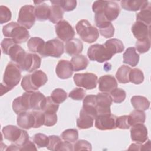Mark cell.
<instances>
[{
  "label": "cell",
  "instance_id": "obj_47",
  "mask_svg": "<svg viewBox=\"0 0 151 151\" xmlns=\"http://www.w3.org/2000/svg\"><path fill=\"white\" fill-rule=\"evenodd\" d=\"M49 137V143L47 148L48 150L57 151L58 147L60 143L61 142V139L58 136L51 135L48 136Z\"/></svg>",
  "mask_w": 151,
  "mask_h": 151
},
{
  "label": "cell",
  "instance_id": "obj_13",
  "mask_svg": "<svg viewBox=\"0 0 151 151\" xmlns=\"http://www.w3.org/2000/svg\"><path fill=\"white\" fill-rule=\"evenodd\" d=\"M30 92L26 91L21 96L18 97L14 100L12 102V109L16 114H18L31 110L29 101Z\"/></svg>",
  "mask_w": 151,
  "mask_h": 151
},
{
  "label": "cell",
  "instance_id": "obj_33",
  "mask_svg": "<svg viewBox=\"0 0 151 151\" xmlns=\"http://www.w3.org/2000/svg\"><path fill=\"white\" fill-rule=\"evenodd\" d=\"M136 21L142 22L148 26L151 23V7L150 3L140 9V11L136 14Z\"/></svg>",
  "mask_w": 151,
  "mask_h": 151
},
{
  "label": "cell",
  "instance_id": "obj_22",
  "mask_svg": "<svg viewBox=\"0 0 151 151\" xmlns=\"http://www.w3.org/2000/svg\"><path fill=\"white\" fill-rule=\"evenodd\" d=\"M96 107V100L95 95H87L84 98L81 109L91 115L94 119L97 116Z\"/></svg>",
  "mask_w": 151,
  "mask_h": 151
},
{
  "label": "cell",
  "instance_id": "obj_15",
  "mask_svg": "<svg viewBox=\"0 0 151 151\" xmlns=\"http://www.w3.org/2000/svg\"><path fill=\"white\" fill-rule=\"evenodd\" d=\"M99 89L103 93H110L117 88V83L116 78L111 75H104L98 80Z\"/></svg>",
  "mask_w": 151,
  "mask_h": 151
},
{
  "label": "cell",
  "instance_id": "obj_3",
  "mask_svg": "<svg viewBox=\"0 0 151 151\" xmlns=\"http://www.w3.org/2000/svg\"><path fill=\"white\" fill-rule=\"evenodd\" d=\"M2 132L5 139L14 142L19 149L29 140V137L27 132L14 125L4 127Z\"/></svg>",
  "mask_w": 151,
  "mask_h": 151
},
{
  "label": "cell",
  "instance_id": "obj_1",
  "mask_svg": "<svg viewBox=\"0 0 151 151\" xmlns=\"http://www.w3.org/2000/svg\"><path fill=\"white\" fill-rule=\"evenodd\" d=\"M21 78L20 68L14 63L10 62L5 68L3 82L1 83V96L5 94L14 88Z\"/></svg>",
  "mask_w": 151,
  "mask_h": 151
},
{
  "label": "cell",
  "instance_id": "obj_38",
  "mask_svg": "<svg viewBox=\"0 0 151 151\" xmlns=\"http://www.w3.org/2000/svg\"><path fill=\"white\" fill-rule=\"evenodd\" d=\"M129 82L135 84H141L144 80V75L142 70L139 68H133L130 70L129 76Z\"/></svg>",
  "mask_w": 151,
  "mask_h": 151
},
{
  "label": "cell",
  "instance_id": "obj_45",
  "mask_svg": "<svg viewBox=\"0 0 151 151\" xmlns=\"http://www.w3.org/2000/svg\"><path fill=\"white\" fill-rule=\"evenodd\" d=\"M44 114V123L46 126H52L57 122V116L56 112L45 111L43 112Z\"/></svg>",
  "mask_w": 151,
  "mask_h": 151
},
{
  "label": "cell",
  "instance_id": "obj_12",
  "mask_svg": "<svg viewBox=\"0 0 151 151\" xmlns=\"http://www.w3.org/2000/svg\"><path fill=\"white\" fill-rule=\"evenodd\" d=\"M117 117L111 113L97 116L95 119V126L100 130H113L116 127Z\"/></svg>",
  "mask_w": 151,
  "mask_h": 151
},
{
  "label": "cell",
  "instance_id": "obj_36",
  "mask_svg": "<svg viewBox=\"0 0 151 151\" xmlns=\"http://www.w3.org/2000/svg\"><path fill=\"white\" fill-rule=\"evenodd\" d=\"M131 70V68L127 65H122L118 68L116 77L120 83L125 84L129 82V76Z\"/></svg>",
  "mask_w": 151,
  "mask_h": 151
},
{
  "label": "cell",
  "instance_id": "obj_46",
  "mask_svg": "<svg viewBox=\"0 0 151 151\" xmlns=\"http://www.w3.org/2000/svg\"><path fill=\"white\" fill-rule=\"evenodd\" d=\"M11 12L6 6H0V23L1 24L6 23L11 19Z\"/></svg>",
  "mask_w": 151,
  "mask_h": 151
},
{
  "label": "cell",
  "instance_id": "obj_6",
  "mask_svg": "<svg viewBox=\"0 0 151 151\" xmlns=\"http://www.w3.org/2000/svg\"><path fill=\"white\" fill-rule=\"evenodd\" d=\"M35 21V7L30 5L22 6L18 14V23L27 29H30L34 25Z\"/></svg>",
  "mask_w": 151,
  "mask_h": 151
},
{
  "label": "cell",
  "instance_id": "obj_11",
  "mask_svg": "<svg viewBox=\"0 0 151 151\" xmlns=\"http://www.w3.org/2000/svg\"><path fill=\"white\" fill-rule=\"evenodd\" d=\"M96 100L97 116L111 113L110 106L113 100L110 95L107 93H100L96 95Z\"/></svg>",
  "mask_w": 151,
  "mask_h": 151
},
{
  "label": "cell",
  "instance_id": "obj_21",
  "mask_svg": "<svg viewBox=\"0 0 151 151\" xmlns=\"http://www.w3.org/2000/svg\"><path fill=\"white\" fill-rule=\"evenodd\" d=\"M65 52L71 56L77 55L81 53L83 49V42L77 38H73L65 44Z\"/></svg>",
  "mask_w": 151,
  "mask_h": 151
},
{
  "label": "cell",
  "instance_id": "obj_49",
  "mask_svg": "<svg viewBox=\"0 0 151 151\" xmlns=\"http://www.w3.org/2000/svg\"><path fill=\"white\" fill-rule=\"evenodd\" d=\"M116 127L120 129H129L130 127L129 122V116H121L116 119Z\"/></svg>",
  "mask_w": 151,
  "mask_h": 151
},
{
  "label": "cell",
  "instance_id": "obj_58",
  "mask_svg": "<svg viewBox=\"0 0 151 151\" xmlns=\"http://www.w3.org/2000/svg\"><path fill=\"white\" fill-rule=\"evenodd\" d=\"M6 150H19V147L15 144H12Z\"/></svg>",
  "mask_w": 151,
  "mask_h": 151
},
{
  "label": "cell",
  "instance_id": "obj_2",
  "mask_svg": "<svg viewBox=\"0 0 151 151\" xmlns=\"http://www.w3.org/2000/svg\"><path fill=\"white\" fill-rule=\"evenodd\" d=\"M2 32L5 37L12 38L16 44L25 42L29 37L27 29L15 22H9L4 26Z\"/></svg>",
  "mask_w": 151,
  "mask_h": 151
},
{
  "label": "cell",
  "instance_id": "obj_4",
  "mask_svg": "<svg viewBox=\"0 0 151 151\" xmlns=\"http://www.w3.org/2000/svg\"><path fill=\"white\" fill-rule=\"evenodd\" d=\"M76 29L81 39L87 43L95 42L99 36L98 29L86 19L79 21L76 24Z\"/></svg>",
  "mask_w": 151,
  "mask_h": 151
},
{
  "label": "cell",
  "instance_id": "obj_48",
  "mask_svg": "<svg viewBox=\"0 0 151 151\" xmlns=\"http://www.w3.org/2000/svg\"><path fill=\"white\" fill-rule=\"evenodd\" d=\"M86 91L81 88H76L71 91L68 97L74 100H81L84 98Z\"/></svg>",
  "mask_w": 151,
  "mask_h": 151
},
{
  "label": "cell",
  "instance_id": "obj_26",
  "mask_svg": "<svg viewBox=\"0 0 151 151\" xmlns=\"http://www.w3.org/2000/svg\"><path fill=\"white\" fill-rule=\"evenodd\" d=\"M139 55L134 47H129L123 54V63L132 67L136 66L139 61Z\"/></svg>",
  "mask_w": 151,
  "mask_h": 151
},
{
  "label": "cell",
  "instance_id": "obj_18",
  "mask_svg": "<svg viewBox=\"0 0 151 151\" xmlns=\"http://www.w3.org/2000/svg\"><path fill=\"white\" fill-rule=\"evenodd\" d=\"M102 11L107 18L111 22L115 20L119 16L120 9L117 2L114 1H106Z\"/></svg>",
  "mask_w": 151,
  "mask_h": 151
},
{
  "label": "cell",
  "instance_id": "obj_39",
  "mask_svg": "<svg viewBox=\"0 0 151 151\" xmlns=\"http://www.w3.org/2000/svg\"><path fill=\"white\" fill-rule=\"evenodd\" d=\"M61 138L70 143L76 142L78 138V132L76 129H69L64 130L61 133Z\"/></svg>",
  "mask_w": 151,
  "mask_h": 151
},
{
  "label": "cell",
  "instance_id": "obj_57",
  "mask_svg": "<svg viewBox=\"0 0 151 151\" xmlns=\"http://www.w3.org/2000/svg\"><path fill=\"white\" fill-rule=\"evenodd\" d=\"M141 150H150V140H148L144 145H142Z\"/></svg>",
  "mask_w": 151,
  "mask_h": 151
},
{
  "label": "cell",
  "instance_id": "obj_37",
  "mask_svg": "<svg viewBox=\"0 0 151 151\" xmlns=\"http://www.w3.org/2000/svg\"><path fill=\"white\" fill-rule=\"evenodd\" d=\"M53 5H58L63 9L64 11L69 12L73 11L77 6V1L75 0H60V1H51Z\"/></svg>",
  "mask_w": 151,
  "mask_h": 151
},
{
  "label": "cell",
  "instance_id": "obj_35",
  "mask_svg": "<svg viewBox=\"0 0 151 151\" xmlns=\"http://www.w3.org/2000/svg\"><path fill=\"white\" fill-rule=\"evenodd\" d=\"M128 116L130 126L138 123H143L146 119L145 113L142 110H134Z\"/></svg>",
  "mask_w": 151,
  "mask_h": 151
},
{
  "label": "cell",
  "instance_id": "obj_56",
  "mask_svg": "<svg viewBox=\"0 0 151 151\" xmlns=\"http://www.w3.org/2000/svg\"><path fill=\"white\" fill-rule=\"evenodd\" d=\"M142 143H132L129 148L128 149V150H141L142 149Z\"/></svg>",
  "mask_w": 151,
  "mask_h": 151
},
{
  "label": "cell",
  "instance_id": "obj_10",
  "mask_svg": "<svg viewBox=\"0 0 151 151\" xmlns=\"http://www.w3.org/2000/svg\"><path fill=\"white\" fill-rule=\"evenodd\" d=\"M55 29L57 37L66 42L72 40L75 35L74 28L65 20H61L58 22L55 26Z\"/></svg>",
  "mask_w": 151,
  "mask_h": 151
},
{
  "label": "cell",
  "instance_id": "obj_23",
  "mask_svg": "<svg viewBox=\"0 0 151 151\" xmlns=\"http://www.w3.org/2000/svg\"><path fill=\"white\" fill-rule=\"evenodd\" d=\"M45 96L40 91H31L29 101L30 107L33 111H39L42 109L45 99Z\"/></svg>",
  "mask_w": 151,
  "mask_h": 151
},
{
  "label": "cell",
  "instance_id": "obj_29",
  "mask_svg": "<svg viewBox=\"0 0 151 151\" xmlns=\"http://www.w3.org/2000/svg\"><path fill=\"white\" fill-rule=\"evenodd\" d=\"M50 6L45 3L38 4L35 7V15L38 21H44L49 19Z\"/></svg>",
  "mask_w": 151,
  "mask_h": 151
},
{
  "label": "cell",
  "instance_id": "obj_50",
  "mask_svg": "<svg viewBox=\"0 0 151 151\" xmlns=\"http://www.w3.org/2000/svg\"><path fill=\"white\" fill-rule=\"evenodd\" d=\"M35 120V123L33 128H38L44 125V114L43 112L40 111H32Z\"/></svg>",
  "mask_w": 151,
  "mask_h": 151
},
{
  "label": "cell",
  "instance_id": "obj_25",
  "mask_svg": "<svg viewBox=\"0 0 151 151\" xmlns=\"http://www.w3.org/2000/svg\"><path fill=\"white\" fill-rule=\"evenodd\" d=\"M94 119L91 115L81 109L80 117L77 119V126L80 129L90 128L93 126Z\"/></svg>",
  "mask_w": 151,
  "mask_h": 151
},
{
  "label": "cell",
  "instance_id": "obj_14",
  "mask_svg": "<svg viewBox=\"0 0 151 151\" xmlns=\"http://www.w3.org/2000/svg\"><path fill=\"white\" fill-rule=\"evenodd\" d=\"M130 136L133 141L144 143L147 140V129L143 123H138L132 126Z\"/></svg>",
  "mask_w": 151,
  "mask_h": 151
},
{
  "label": "cell",
  "instance_id": "obj_41",
  "mask_svg": "<svg viewBox=\"0 0 151 151\" xmlns=\"http://www.w3.org/2000/svg\"><path fill=\"white\" fill-rule=\"evenodd\" d=\"M51 97L55 103L60 104L67 99V94L62 88H56L51 93Z\"/></svg>",
  "mask_w": 151,
  "mask_h": 151
},
{
  "label": "cell",
  "instance_id": "obj_40",
  "mask_svg": "<svg viewBox=\"0 0 151 151\" xmlns=\"http://www.w3.org/2000/svg\"><path fill=\"white\" fill-rule=\"evenodd\" d=\"M59 107V104L55 103L51 96L46 97L44 103L43 104L42 110L43 112L45 111H52V112H57L58 109Z\"/></svg>",
  "mask_w": 151,
  "mask_h": 151
},
{
  "label": "cell",
  "instance_id": "obj_16",
  "mask_svg": "<svg viewBox=\"0 0 151 151\" xmlns=\"http://www.w3.org/2000/svg\"><path fill=\"white\" fill-rule=\"evenodd\" d=\"M73 71L71 62L65 60H60L55 68L57 76L61 79L70 78L73 75Z\"/></svg>",
  "mask_w": 151,
  "mask_h": 151
},
{
  "label": "cell",
  "instance_id": "obj_20",
  "mask_svg": "<svg viewBox=\"0 0 151 151\" xmlns=\"http://www.w3.org/2000/svg\"><path fill=\"white\" fill-rule=\"evenodd\" d=\"M17 122V124L19 127L27 130L34 127L35 123L34 117L32 111H25L18 114Z\"/></svg>",
  "mask_w": 151,
  "mask_h": 151
},
{
  "label": "cell",
  "instance_id": "obj_30",
  "mask_svg": "<svg viewBox=\"0 0 151 151\" xmlns=\"http://www.w3.org/2000/svg\"><path fill=\"white\" fill-rule=\"evenodd\" d=\"M45 42L40 37H32L27 42L28 50L32 52H38L41 54L44 47Z\"/></svg>",
  "mask_w": 151,
  "mask_h": 151
},
{
  "label": "cell",
  "instance_id": "obj_8",
  "mask_svg": "<svg viewBox=\"0 0 151 151\" xmlns=\"http://www.w3.org/2000/svg\"><path fill=\"white\" fill-rule=\"evenodd\" d=\"M64 44L58 39L50 40L45 43L44 47L40 55L43 57H53L59 58L64 53Z\"/></svg>",
  "mask_w": 151,
  "mask_h": 151
},
{
  "label": "cell",
  "instance_id": "obj_28",
  "mask_svg": "<svg viewBox=\"0 0 151 151\" xmlns=\"http://www.w3.org/2000/svg\"><path fill=\"white\" fill-rule=\"evenodd\" d=\"M71 63L73 71H78L86 69L88 65L89 61L85 55L78 54L73 57L71 60Z\"/></svg>",
  "mask_w": 151,
  "mask_h": 151
},
{
  "label": "cell",
  "instance_id": "obj_9",
  "mask_svg": "<svg viewBox=\"0 0 151 151\" xmlns=\"http://www.w3.org/2000/svg\"><path fill=\"white\" fill-rule=\"evenodd\" d=\"M73 80L76 86L87 90H91L96 87L98 78L94 73H85L75 74Z\"/></svg>",
  "mask_w": 151,
  "mask_h": 151
},
{
  "label": "cell",
  "instance_id": "obj_43",
  "mask_svg": "<svg viewBox=\"0 0 151 151\" xmlns=\"http://www.w3.org/2000/svg\"><path fill=\"white\" fill-rule=\"evenodd\" d=\"M33 141L38 147H47L49 143V137L44 134L37 133L33 137Z\"/></svg>",
  "mask_w": 151,
  "mask_h": 151
},
{
  "label": "cell",
  "instance_id": "obj_52",
  "mask_svg": "<svg viewBox=\"0 0 151 151\" xmlns=\"http://www.w3.org/2000/svg\"><path fill=\"white\" fill-rule=\"evenodd\" d=\"M15 44H16V43L14 41V40L12 38H4L2 41L1 44L2 52L4 54L8 55V52H9L10 48Z\"/></svg>",
  "mask_w": 151,
  "mask_h": 151
},
{
  "label": "cell",
  "instance_id": "obj_32",
  "mask_svg": "<svg viewBox=\"0 0 151 151\" xmlns=\"http://www.w3.org/2000/svg\"><path fill=\"white\" fill-rule=\"evenodd\" d=\"M25 51L17 44H15L10 48L8 55L11 60L16 64H17L23 58L25 54Z\"/></svg>",
  "mask_w": 151,
  "mask_h": 151
},
{
  "label": "cell",
  "instance_id": "obj_7",
  "mask_svg": "<svg viewBox=\"0 0 151 151\" xmlns=\"http://www.w3.org/2000/svg\"><path fill=\"white\" fill-rule=\"evenodd\" d=\"M41 57L36 54L26 52L22 60L17 64L22 71L32 72L40 68Z\"/></svg>",
  "mask_w": 151,
  "mask_h": 151
},
{
  "label": "cell",
  "instance_id": "obj_42",
  "mask_svg": "<svg viewBox=\"0 0 151 151\" xmlns=\"http://www.w3.org/2000/svg\"><path fill=\"white\" fill-rule=\"evenodd\" d=\"M110 96L113 101L116 103H120L126 99V91L120 88H116L110 92Z\"/></svg>",
  "mask_w": 151,
  "mask_h": 151
},
{
  "label": "cell",
  "instance_id": "obj_31",
  "mask_svg": "<svg viewBox=\"0 0 151 151\" xmlns=\"http://www.w3.org/2000/svg\"><path fill=\"white\" fill-rule=\"evenodd\" d=\"M131 103L135 110H146L150 106V101L145 97L141 96H134L131 99Z\"/></svg>",
  "mask_w": 151,
  "mask_h": 151
},
{
  "label": "cell",
  "instance_id": "obj_17",
  "mask_svg": "<svg viewBox=\"0 0 151 151\" xmlns=\"http://www.w3.org/2000/svg\"><path fill=\"white\" fill-rule=\"evenodd\" d=\"M132 31L134 37L137 40L150 38V26L139 21L134 23L132 27Z\"/></svg>",
  "mask_w": 151,
  "mask_h": 151
},
{
  "label": "cell",
  "instance_id": "obj_55",
  "mask_svg": "<svg viewBox=\"0 0 151 151\" xmlns=\"http://www.w3.org/2000/svg\"><path fill=\"white\" fill-rule=\"evenodd\" d=\"M37 148L34 144L33 142H32L30 140H28L25 145L22 146L19 150H37Z\"/></svg>",
  "mask_w": 151,
  "mask_h": 151
},
{
  "label": "cell",
  "instance_id": "obj_34",
  "mask_svg": "<svg viewBox=\"0 0 151 151\" xmlns=\"http://www.w3.org/2000/svg\"><path fill=\"white\" fill-rule=\"evenodd\" d=\"M64 12L63 9L58 5H52L50 6L49 21L54 24H57L62 20Z\"/></svg>",
  "mask_w": 151,
  "mask_h": 151
},
{
  "label": "cell",
  "instance_id": "obj_5",
  "mask_svg": "<svg viewBox=\"0 0 151 151\" xmlns=\"http://www.w3.org/2000/svg\"><path fill=\"white\" fill-rule=\"evenodd\" d=\"M87 55L90 60L100 63L110 60L113 57L104 44H93L88 48Z\"/></svg>",
  "mask_w": 151,
  "mask_h": 151
},
{
  "label": "cell",
  "instance_id": "obj_27",
  "mask_svg": "<svg viewBox=\"0 0 151 151\" xmlns=\"http://www.w3.org/2000/svg\"><path fill=\"white\" fill-rule=\"evenodd\" d=\"M104 45L113 55L115 54L123 52L124 49L122 41L116 38H111L107 40L104 44Z\"/></svg>",
  "mask_w": 151,
  "mask_h": 151
},
{
  "label": "cell",
  "instance_id": "obj_24",
  "mask_svg": "<svg viewBox=\"0 0 151 151\" xmlns=\"http://www.w3.org/2000/svg\"><path fill=\"white\" fill-rule=\"evenodd\" d=\"M149 2L147 1L122 0L120 1L122 8L126 11H137L146 6Z\"/></svg>",
  "mask_w": 151,
  "mask_h": 151
},
{
  "label": "cell",
  "instance_id": "obj_19",
  "mask_svg": "<svg viewBox=\"0 0 151 151\" xmlns=\"http://www.w3.org/2000/svg\"><path fill=\"white\" fill-rule=\"evenodd\" d=\"M28 77L34 91L37 90L48 81L47 76L41 70L34 71L32 74H28Z\"/></svg>",
  "mask_w": 151,
  "mask_h": 151
},
{
  "label": "cell",
  "instance_id": "obj_54",
  "mask_svg": "<svg viewBox=\"0 0 151 151\" xmlns=\"http://www.w3.org/2000/svg\"><path fill=\"white\" fill-rule=\"evenodd\" d=\"M73 145L70 143L68 142L67 141L65 142H63L61 141V142L60 143V144L59 145L57 150H69V151H71L74 150L73 148Z\"/></svg>",
  "mask_w": 151,
  "mask_h": 151
},
{
  "label": "cell",
  "instance_id": "obj_53",
  "mask_svg": "<svg viewBox=\"0 0 151 151\" xmlns=\"http://www.w3.org/2000/svg\"><path fill=\"white\" fill-rule=\"evenodd\" d=\"M99 32L101 35L105 38H111L113 37L114 33V28L112 24L109 25V26L99 29Z\"/></svg>",
  "mask_w": 151,
  "mask_h": 151
},
{
  "label": "cell",
  "instance_id": "obj_51",
  "mask_svg": "<svg viewBox=\"0 0 151 151\" xmlns=\"http://www.w3.org/2000/svg\"><path fill=\"white\" fill-rule=\"evenodd\" d=\"M91 150V145L87 140H80L74 145V150Z\"/></svg>",
  "mask_w": 151,
  "mask_h": 151
},
{
  "label": "cell",
  "instance_id": "obj_44",
  "mask_svg": "<svg viewBox=\"0 0 151 151\" xmlns=\"http://www.w3.org/2000/svg\"><path fill=\"white\" fill-rule=\"evenodd\" d=\"M135 46L140 54H143L147 52L150 47V38L137 40L136 42Z\"/></svg>",
  "mask_w": 151,
  "mask_h": 151
}]
</instances>
